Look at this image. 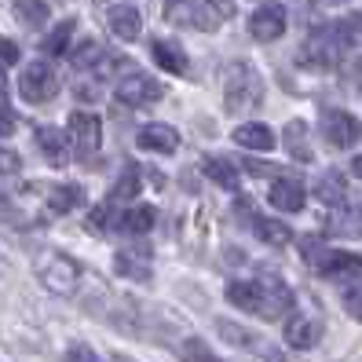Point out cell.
Wrapping results in <instances>:
<instances>
[{
    "label": "cell",
    "instance_id": "obj_5",
    "mask_svg": "<svg viewBox=\"0 0 362 362\" xmlns=\"http://www.w3.org/2000/svg\"><path fill=\"white\" fill-rule=\"evenodd\" d=\"M337 48H344V45H340V33H337V30H315L311 40L300 48V66H311V70L333 66Z\"/></svg>",
    "mask_w": 362,
    "mask_h": 362
},
{
    "label": "cell",
    "instance_id": "obj_42",
    "mask_svg": "<svg viewBox=\"0 0 362 362\" xmlns=\"http://www.w3.org/2000/svg\"><path fill=\"white\" fill-rule=\"evenodd\" d=\"M0 103H4V74H0Z\"/></svg>",
    "mask_w": 362,
    "mask_h": 362
},
{
    "label": "cell",
    "instance_id": "obj_10",
    "mask_svg": "<svg viewBox=\"0 0 362 362\" xmlns=\"http://www.w3.org/2000/svg\"><path fill=\"white\" fill-rule=\"evenodd\" d=\"M216 329H220V337H223V340H230V344H238V348H252V351H257L264 362H286V358H282L279 351H274V348H267V340H260L257 333H249V329H238L234 322H227V318H220Z\"/></svg>",
    "mask_w": 362,
    "mask_h": 362
},
{
    "label": "cell",
    "instance_id": "obj_33",
    "mask_svg": "<svg viewBox=\"0 0 362 362\" xmlns=\"http://www.w3.org/2000/svg\"><path fill=\"white\" fill-rule=\"evenodd\" d=\"M180 358H183V362H220L216 355L209 351V344H205V340H198V337L183 340V348H180Z\"/></svg>",
    "mask_w": 362,
    "mask_h": 362
},
{
    "label": "cell",
    "instance_id": "obj_41",
    "mask_svg": "<svg viewBox=\"0 0 362 362\" xmlns=\"http://www.w3.org/2000/svg\"><path fill=\"white\" fill-rule=\"evenodd\" d=\"M351 173H355V176H358V180H362V154H358V158H355V161H351Z\"/></svg>",
    "mask_w": 362,
    "mask_h": 362
},
{
    "label": "cell",
    "instance_id": "obj_6",
    "mask_svg": "<svg viewBox=\"0 0 362 362\" xmlns=\"http://www.w3.org/2000/svg\"><path fill=\"white\" fill-rule=\"evenodd\" d=\"M286 23H289V11L282 4H260L249 18V33L260 45H271V40H279L286 33Z\"/></svg>",
    "mask_w": 362,
    "mask_h": 362
},
{
    "label": "cell",
    "instance_id": "obj_8",
    "mask_svg": "<svg viewBox=\"0 0 362 362\" xmlns=\"http://www.w3.org/2000/svg\"><path fill=\"white\" fill-rule=\"evenodd\" d=\"M322 132H326L329 146L344 151V146H351V143L358 139V121H355L348 110H326V114H322Z\"/></svg>",
    "mask_w": 362,
    "mask_h": 362
},
{
    "label": "cell",
    "instance_id": "obj_40",
    "mask_svg": "<svg viewBox=\"0 0 362 362\" xmlns=\"http://www.w3.org/2000/svg\"><path fill=\"white\" fill-rule=\"evenodd\" d=\"M245 168H249L252 176H267V173H271V165H264V161H249Z\"/></svg>",
    "mask_w": 362,
    "mask_h": 362
},
{
    "label": "cell",
    "instance_id": "obj_17",
    "mask_svg": "<svg viewBox=\"0 0 362 362\" xmlns=\"http://www.w3.org/2000/svg\"><path fill=\"white\" fill-rule=\"evenodd\" d=\"M234 143L245 146V151H274V132L267 129V124H257V121H249L242 124V129H234Z\"/></svg>",
    "mask_w": 362,
    "mask_h": 362
},
{
    "label": "cell",
    "instance_id": "obj_30",
    "mask_svg": "<svg viewBox=\"0 0 362 362\" xmlns=\"http://www.w3.org/2000/svg\"><path fill=\"white\" fill-rule=\"evenodd\" d=\"M106 59V48L99 45V40H81L77 52H70V62L77 70H88V66H99V62Z\"/></svg>",
    "mask_w": 362,
    "mask_h": 362
},
{
    "label": "cell",
    "instance_id": "obj_36",
    "mask_svg": "<svg viewBox=\"0 0 362 362\" xmlns=\"http://www.w3.org/2000/svg\"><path fill=\"white\" fill-rule=\"evenodd\" d=\"M106 223H110V202L99 205V209H92V216H88V230H92V234H103V230H106Z\"/></svg>",
    "mask_w": 362,
    "mask_h": 362
},
{
    "label": "cell",
    "instance_id": "obj_16",
    "mask_svg": "<svg viewBox=\"0 0 362 362\" xmlns=\"http://www.w3.org/2000/svg\"><path fill=\"white\" fill-rule=\"evenodd\" d=\"M227 300L238 311H245V315H260V304H264L260 282H230L227 286Z\"/></svg>",
    "mask_w": 362,
    "mask_h": 362
},
{
    "label": "cell",
    "instance_id": "obj_12",
    "mask_svg": "<svg viewBox=\"0 0 362 362\" xmlns=\"http://www.w3.org/2000/svg\"><path fill=\"white\" fill-rule=\"evenodd\" d=\"M37 151L45 154L52 165H62V161L70 158V151H74L70 132L55 129V124H40V129H37Z\"/></svg>",
    "mask_w": 362,
    "mask_h": 362
},
{
    "label": "cell",
    "instance_id": "obj_25",
    "mask_svg": "<svg viewBox=\"0 0 362 362\" xmlns=\"http://www.w3.org/2000/svg\"><path fill=\"white\" fill-rule=\"evenodd\" d=\"M11 11H15V18L23 26H30V30H37L40 23H48V4L45 0H11Z\"/></svg>",
    "mask_w": 362,
    "mask_h": 362
},
{
    "label": "cell",
    "instance_id": "obj_14",
    "mask_svg": "<svg viewBox=\"0 0 362 362\" xmlns=\"http://www.w3.org/2000/svg\"><path fill=\"white\" fill-rule=\"evenodd\" d=\"M318 322L315 318H308V315H293L289 322H286V344L289 348H296V351H308V348H315L318 344Z\"/></svg>",
    "mask_w": 362,
    "mask_h": 362
},
{
    "label": "cell",
    "instance_id": "obj_28",
    "mask_svg": "<svg viewBox=\"0 0 362 362\" xmlns=\"http://www.w3.org/2000/svg\"><path fill=\"white\" fill-rule=\"evenodd\" d=\"M114 267H117V274H124V279L151 282V264H146V257L136 260V252H117V257H114Z\"/></svg>",
    "mask_w": 362,
    "mask_h": 362
},
{
    "label": "cell",
    "instance_id": "obj_1",
    "mask_svg": "<svg viewBox=\"0 0 362 362\" xmlns=\"http://www.w3.org/2000/svg\"><path fill=\"white\" fill-rule=\"evenodd\" d=\"M264 99V81L260 74L245 66V62H234L227 70L223 81V103H227V114H245V110H257Z\"/></svg>",
    "mask_w": 362,
    "mask_h": 362
},
{
    "label": "cell",
    "instance_id": "obj_15",
    "mask_svg": "<svg viewBox=\"0 0 362 362\" xmlns=\"http://www.w3.org/2000/svg\"><path fill=\"white\" fill-rule=\"evenodd\" d=\"M304 183L300 180H274L271 183V205L282 212H300L304 209Z\"/></svg>",
    "mask_w": 362,
    "mask_h": 362
},
{
    "label": "cell",
    "instance_id": "obj_32",
    "mask_svg": "<svg viewBox=\"0 0 362 362\" xmlns=\"http://www.w3.org/2000/svg\"><path fill=\"white\" fill-rule=\"evenodd\" d=\"M337 33H340V45L344 48H358L362 45V15H348L337 23Z\"/></svg>",
    "mask_w": 362,
    "mask_h": 362
},
{
    "label": "cell",
    "instance_id": "obj_37",
    "mask_svg": "<svg viewBox=\"0 0 362 362\" xmlns=\"http://www.w3.org/2000/svg\"><path fill=\"white\" fill-rule=\"evenodd\" d=\"M18 55H23V52H18V45H15V40L0 37V66H15V62H18Z\"/></svg>",
    "mask_w": 362,
    "mask_h": 362
},
{
    "label": "cell",
    "instance_id": "obj_20",
    "mask_svg": "<svg viewBox=\"0 0 362 362\" xmlns=\"http://www.w3.org/2000/svg\"><path fill=\"white\" fill-rule=\"evenodd\" d=\"M84 202V187L81 183H55L48 187V209L52 212H70Z\"/></svg>",
    "mask_w": 362,
    "mask_h": 362
},
{
    "label": "cell",
    "instance_id": "obj_21",
    "mask_svg": "<svg viewBox=\"0 0 362 362\" xmlns=\"http://www.w3.org/2000/svg\"><path fill=\"white\" fill-rule=\"evenodd\" d=\"M151 55L161 70L168 74H187V55L180 52V45H173V40H154L151 45Z\"/></svg>",
    "mask_w": 362,
    "mask_h": 362
},
{
    "label": "cell",
    "instance_id": "obj_39",
    "mask_svg": "<svg viewBox=\"0 0 362 362\" xmlns=\"http://www.w3.org/2000/svg\"><path fill=\"white\" fill-rule=\"evenodd\" d=\"M18 129V117L11 110H0V136H11Z\"/></svg>",
    "mask_w": 362,
    "mask_h": 362
},
{
    "label": "cell",
    "instance_id": "obj_24",
    "mask_svg": "<svg viewBox=\"0 0 362 362\" xmlns=\"http://www.w3.org/2000/svg\"><path fill=\"white\" fill-rule=\"evenodd\" d=\"M282 143H286V151L293 154V161H311V146H308L304 121H289L286 129H282Z\"/></svg>",
    "mask_w": 362,
    "mask_h": 362
},
{
    "label": "cell",
    "instance_id": "obj_43",
    "mask_svg": "<svg viewBox=\"0 0 362 362\" xmlns=\"http://www.w3.org/2000/svg\"><path fill=\"white\" fill-rule=\"evenodd\" d=\"M329 4H344V0H329Z\"/></svg>",
    "mask_w": 362,
    "mask_h": 362
},
{
    "label": "cell",
    "instance_id": "obj_35",
    "mask_svg": "<svg viewBox=\"0 0 362 362\" xmlns=\"http://www.w3.org/2000/svg\"><path fill=\"white\" fill-rule=\"evenodd\" d=\"M18 168H23V158L11 146H0V176H18Z\"/></svg>",
    "mask_w": 362,
    "mask_h": 362
},
{
    "label": "cell",
    "instance_id": "obj_3",
    "mask_svg": "<svg viewBox=\"0 0 362 362\" xmlns=\"http://www.w3.org/2000/svg\"><path fill=\"white\" fill-rule=\"evenodd\" d=\"M70 143H74V154L81 158V161H88L95 151H99V143H103V124H99V117L95 114H88V110H77V114H70Z\"/></svg>",
    "mask_w": 362,
    "mask_h": 362
},
{
    "label": "cell",
    "instance_id": "obj_38",
    "mask_svg": "<svg viewBox=\"0 0 362 362\" xmlns=\"http://www.w3.org/2000/svg\"><path fill=\"white\" fill-rule=\"evenodd\" d=\"M62 362H103V358H99V355H95L88 344H74V348L66 351V358H62Z\"/></svg>",
    "mask_w": 362,
    "mask_h": 362
},
{
    "label": "cell",
    "instance_id": "obj_31",
    "mask_svg": "<svg viewBox=\"0 0 362 362\" xmlns=\"http://www.w3.org/2000/svg\"><path fill=\"white\" fill-rule=\"evenodd\" d=\"M136 194H139V168L129 165V168L117 176V183L110 187V205H114V202H124V198H136Z\"/></svg>",
    "mask_w": 362,
    "mask_h": 362
},
{
    "label": "cell",
    "instance_id": "obj_7",
    "mask_svg": "<svg viewBox=\"0 0 362 362\" xmlns=\"http://www.w3.org/2000/svg\"><path fill=\"white\" fill-rule=\"evenodd\" d=\"M77 279H81V267H77V260H70V257H52L45 267H40V282H45L55 296L74 293Z\"/></svg>",
    "mask_w": 362,
    "mask_h": 362
},
{
    "label": "cell",
    "instance_id": "obj_26",
    "mask_svg": "<svg viewBox=\"0 0 362 362\" xmlns=\"http://www.w3.org/2000/svg\"><path fill=\"white\" fill-rule=\"evenodd\" d=\"M202 165H205V176H209L212 183H220V187H227V190L238 187V168H234L227 158H205Z\"/></svg>",
    "mask_w": 362,
    "mask_h": 362
},
{
    "label": "cell",
    "instance_id": "obj_22",
    "mask_svg": "<svg viewBox=\"0 0 362 362\" xmlns=\"http://www.w3.org/2000/svg\"><path fill=\"white\" fill-rule=\"evenodd\" d=\"M329 230L340 234V238H362V209L337 205V212L329 216Z\"/></svg>",
    "mask_w": 362,
    "mask_h": 362
},
{
    "label": "cell",
    "instance_id": "obj_13",
    "mask_svg": "<svg viewBox=\"0 0 362 362\" xmlns=\"http://www.w3.org/2000/svg\"><path fill=\"white\" fill-rule=\"evenodd\" d=\"M106 26H110V33L117 40H136L143 33V15L129 4H114L110 11H106Z\"/></svg>",
    "mask_w": 362,
    "mask_h": 362
},
{
    "label": "cell",
    "instance_id": "obj_19",
    "mask_svg": "<svg viewBox=\"0 0 362 362\" xmlns=\"http://www.w3.org/2000/svg\"><path fill=\"white\" fill-rule=\"evenodd\" d=\"M315 198L326 202V205H344L348 180L340 176V173H322V176H318V183H315Z\"/></svg>",
    "mask_w": 362,
    "mask_h": 362
},
{
    "label": "cell",
    "instance_id": "obj_27",
    "mask_svg": "<svg viewBox=\"0 0 362 362\" xmlns=\"http://www.w3.org/2000/svg\"><path fill=\"white\" fill-rule=\"evenodd\" d=\"M154 209L151 205H136V209H129V212H124V216H121V230L124 234H146V230H151L154 227Z\"/></svg>",
    "mask_w": 362,
    "mask_h": 362
},
{
    "label": "cell",
    "instance_id": "obj_18",
    "mask_svg": "<svg viewBox=\"0 0 362 362\" xmlns=\"http://www.w3.org/2000/svg\"><path fill=\"white\" fill-rule=\"evenodd\" d=\"M315 271H318V274H329V279H340V274H355V271H362V257H355V252L326 249V257L318 260Z\"/></svg>",
    "mask_w": 362,
    "mask_h": 362
},
{
    "label": "cell",
    "instance_id": "obj_29",
    "mask_svg": "<svg viewBox=\"0 0 362 362\" xmlns=\"http://www.w3.org/2000/svg\"><path fill=\"white\" fill-rule=\"evenodd\" d=\"M70 37H74V18H66V23H59V26L45 37V45H40V52H48L52 59H55V55H66V52H70Z\"/></svg>",
    "mask_w": 362,
    "mask_h": 362
},
{
    "label": "cell",
    "instance_id": "obj_9",
    "mask_svg": "<svg viewBox=\"0 0 362 362\" xmlns=\"http://www.w3.org/2000/svg\"><path fill=\"white\" fill-rule=\"evenodd\" d=\"M260 293H264V304H260V318L274 322V318H282L293 311V289L279 279H264L260 282Z\"/></svg>",
    "mask_w": 362,
    "mask_h": 362
},
{
    "label": "cell",
    "instance_id": "obj_2",
    "mask_svg": "<svg viewBox=\"0 0 362 362\" xmlns=\"http://www.w3.org/2000/svg\"><path fill=\"white\" fill-rule=\"evenodd\" d=\"M18 92H23L26 103H48L59 92V77H55V70L48 66V62L37 59L23 70V77H18Z\"/></svg>",
    "mask_w": 362,
    "mask_h": 362
},
{
    "label": "cell",
    "instance_id": "obj_34",
    "mask_svg": "<svg viewBox=\"0 0 362 362\" xmlns=\"http://www.w3.org/2000/svg\"><path fill=\"white\" fill-rule=\"evenodd\" d=\"M340 304H344V311L351 318H358V322H362V282H348L344 293H340Z\"/></svg>",
    "mask_w": 362,
    "mask_h": 362
},
{
    "label": "cell",
    "instance_id": "obj_4",
    "mask_svg": "<svg viewBox=\"0 0 362 362\" xmlns=\"http://www.w3.org/2000/svg\"><path fill=\"white\" fill-rule=\"evenodd\" d=\"M117 103L121 106H146V103H158L165 95V88L154 81V77H146V74H132V77H121L117 81V88H114Z\"/></svg>",
    "mask_w": 362,
    "mask_h": 362
},
{
    "label": "cell",
    "instance_id": "obj_23",
    "mask_svg": "<svg viewBox=\"0 0 362 362\" xmlns=\"http://www.w3.org/2000/svg\"><path fill=\"white\" fill-rule=\"evenodd\" d=\"M252 230H257L260 242H267V245H274V249L289 245V238H293V230H289L282 220H267V216H252Z\"/></svg>",
    "mask_w": 362,
    "mask_h": 362
},
{
    "label": "cell",
    "instance_id": "obj_11",
    "mask_svg": "<svg viewBox=\"0 0 362 362\" xmlns=\"http://www.w3.org/2000/svg\"><path fill=\"white\" fill-rule=\"evenodd\" d=\"M136 143H139V151H151V154H173L180 146V132L173 129V124H161V121L158 124H143Z\"/></svg>",
    "mask_w": 362,
    "mask_h": 362
}]
</instances>
